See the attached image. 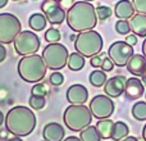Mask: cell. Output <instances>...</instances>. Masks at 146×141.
Segmentation results:
<instances>
[{
    "instance_id": "1",
    "label": "cell",
    "mask_w": 146,
    "mask_h": 141,
    "mask_svg": "<svg viewBox=\"0 0 146 141\" xmlns=\"http://www.w3.org/2000/svg\"><path fill=\"white\" fill-rule=\"evenodd\" d=\"M67 25L74 32H85L94 30L98 25L96 8L88 1H76L67 12Z\"/></svg>"
},
{
    "instance_id": "2",
    "label": "cell",
    "mask_w": 146,
    "mask_h": 141,
    "mask_svg": "<svg viewBox=\"0 0 146 141\" xmlns=\"http://www.w3.org/2000/svg\"><path fill=\"white\" fill-rule=\"evenodd\" d=\"M5 128L14 136L25 137L32 134L36 127V116L28 106L18 105L5 116Z\"/></svg>"
},
{
    "instance_id": "3",
    "label": "cell",
    "mask_w": 146,
    "mask_h": 141,
    "mask_svg": "<svg viewBox=\"0 0 146 141\" xmlns=\"http://www.w3.org/2000/svg\"><path fill=\"white\" fill-rule=\"evenodd\" d=\"M18 74L23 81L28 83H38L44 80L46 74V67L42 57L38 54L23 57L18 63Z\"/></svg>"
},
{
    "instance_id": "4",
    "label": "cell",
    "mask_w": 146,
    "mask_h": 141,
    "mask_svg": "<svg viewBox=\"0 0 146 141\" xmlns=\"http://www.w3.org/2000/svg\"><path fill=\"white\" fill-rule=\"evenodd\" d=\"M104 41L101 35L95 30L85 31L77 35L74 40V49L77 53L83 55L85 58H92L99 55L103 50Z\"/></svg>"
},
{
    "instance_id": "5",
    "label": "cell",
    "mask_w": 146,
    "mask_h": 141,
    "mask_svg": "<svg viewBox=\"0 0 146 141\" xmlns=\"http://www.w3.org/2000/svg\"><path fill=\"white\" fill-rule=\"evenodd\" d=\"M63 119L66 126L71 131L81 132L88 127L92 121V114L90 112V108L83 104V105H69L66 109L63 114Z\"/></svg>"
},
{
    "instance_id": "6",
    "label": "cell",
    "mask_w": 146,
    "mask_h": 141,
    "mask_svg": "<svg viewBox=\"0 0 146 141\" xmlns=\"http://www.w3.org/2000/svg\"><path fill=\"white\" fill-rule=\"evenodd\" d=\"M42 59L46 67L51 70H59L67 66L69 58V51L63 44H49L42 50Z\"/></svg>"
},
{
    "instance_id": "7",
    "label": "cell",
    "mask_w": 146,
    "mask_h": 141,
    "mask_svg": "<svg viewBox=\"0 0 146 141\" xmlns=\"http://www.w3.org/2000/svg\"><path fill=\"white\" fill-rule=\"evenodd\" d=\"M21 32L22 25L18 17L12 13H0V44H12Z\"/></svg>"
},
{
    "instance_id": "8",
    "label": "cell",
    "mask_w": 146,
    "mask_h": 141,
    "mask_svg": "<svg viewBox=\"0 0 146 141\" xmlns=\"http://www.w3.org/2000/svg\"><path fill=\"white\" fill-rule=\"evenodd\" d=\"M13 45H14V50L19 55L27 57L37 53V50L40 49L41 41L40 37L33 31L27 30V31H22L15 37V40L13 41Z\"/></svg>"
},
{
    "instance_id": "9",
    "label": "cell",
    "mask_w": 146,
    "mask_h": 141,
    "mask_svg": "<svg viewBox=\"0 0 146 141\" xmlns=\"http://www.w3.org/2000/svg\"><path fill=\"white\" fill-rule=\"evenodd\" d=\"M133 46L128 45L126 41H115L108 49V57L111 59L114 66L117 67H126L129 58L133 55Z\"/></svg>"
},
{
    "instance_id": "10",
    "label": "cell",
    "mask_w": 146,
    "mask_h": 141,
    "mask_svg": "<svg viewBox=\"0 0 146 141\" xmlns=\"http://www.w3.org/2000/svg\"><path fill=\"white\" fill-rule=\"evenodd\" d=\"M88 108H90L92 117L98 119H105L111 117L115 105L111 98H109L108 95H96L91 99Z\"/></svg>"
},
{
    "instance_id": "11",
    "label": "cell",
    "mask_w": 146,
    "mask_h": 141,
    "mask_svg": "<svg viewBox=\"0 0 146 141\" xmlns=\"http://www.w3.org/2000/svg\"><path fill=\"white\" fill-rule=\"evenodd\" d=\"M41 10L44 12L46 19L51 25H62L67 18V13L64 12V8L59 3L53 0H45L41 4Z\"/></svg>"
},
{
    "instance_id": "12",
    "label": "cell",
    "mask_w": 146,
    "mask_h": 141,
    "mask_svg": "<svg viewBox=\"0 0 146 141\" xmlns=\"http://www.w3.org/2000/svg\"><path fill=\"white\" fill-rule=\"evenodd\" d=\"M127 78L123 74H117L113 77L108 78V81L104 85V92L108 95L109 98H119L122 94H124V88H126Z\"/></svg>"
},
{
    "instance_id": "13",
    "label": "cell",
    "mask_w": 146,
    "mask_h": 141,
    "mask_svg": "<svg viewBox=\"0 0 146 141\" xmlns=\"http://www.w3.org/2000/svg\"><path fill=\"white\" fill-rule=\"evenodd\" d=\"M145 94V85L139 77L127 78L126 88H124V96L127 100H137Z\"/></svg>"
},
{
    "instance_id": "14",
    "label": "cell",
    "mask_w": 146,
    "mask_h": 141,
    "mask_svg": "<svg viewBox=\"0 0 146 141\" xmlns=\"http://www.w3.org/2000/svg\"><path fill=\"white\" fill-rule=\"evenodd\" d=\"M67 100L72 105H83L88 100V90L80 83L69 86L67 90Z\"/></svg>"
},
{
    "instance_id": "15",
    "label": "cell",
    "mask_w": 146,
    "mask_h": 141,
    "mask_svg": "<svg viewBox=\"0 0 146 141\" xmlns=\"http://www.w3.org/2000/svg\"><path fill=\"white\" fill-rule=\"evenodd\" d=\"M66 131L64 127L58 122H50L44 127L42 136L45 141H63Z\"/></svg>"
},
{
    "instance_id": "16",
    "label": "cell",
    "mask_w": 146,
    "mask_h": 141,
    "mask_svg": "<svg viewBox=\"0 0 146 141\" xmlns=\"http://www.w3.org/2000/svg\"><path fill=\"white\" fill-rule=\"evenodd\" d=\"M127 70L135 77H141L146 70V58L144 54H133L127 63Z\"/></svg>"
},
{
    "instance_id": "17",
    "label": "cell",
    "mask_w": 146,
    "mask_h": 141,
    "mask_svg": "<svg viewBox=\"0 0 146 141\" xmlns=\"http://www.w3.org/2000/svg\"><path fill=\"white\" fill-rule=\"evenodd\" d=\"M114 14L118 19H131L135 15V8L131 0H119L114 5Z\"/></svg>"
},
{
    "instance_id": "18",
    "label": "cell",
    "mask_w": 146,
    "mask_h": 141,
    "mask_svg": "<svg viewBox=\"0 0 146 141\" xmlns=\"http://www.w3.org/2000/svg\"><path fill=\"white\" fill-rule=\"evenodd\" d=\"M131 31L139 37H146V14L136 13L129 19Z\"/></svg>"
},
{
    "instance_id": "19",
    "label": "cell",
    "mask_w": 146,
    "mask_h": 141,
    "mask_svg": "<svg viewBox=\"0 0 146 141\" xmlns=\"http://www.w3.org/2000/svg\"><path fill=\"white\" fill-rule=\"evenodd\" d=\"M114 122L109 118L105 119H99V122L96 123V128H98L99 134H100L101 139L109 140L111 139V131H113Z\"/></svg>"
},
{
    "instance_id": "20",
    "label": "cell",
    "mask_w": 146,
    "mask_h": 141,
    "mask_svg": "<svg viewBox=\"0 0 146 141\" xmlns=\"http://www.w3.org/2000/svg\"><path fill=\"white\" fill-rule=\"evenodd\" d=\"M129 134V128L127 126L126 122H114V126H113V131H111V140L114 141H121L123 140L124 137H127Z\"/></svg>"
},
{
    "instance_id": "21",
    "label": "cell",
    "mask_w": 146,
    "mask_h": 141,
    "mask_svg": "<svg viewBox=\"0 0 146 141\" xmlns=\"http://www.w3.org/2000/svg\"><path fill=\"white\" fill-rule=\"evenodd\" d=\"M46 25H48V19H46L45 14H41V13H33L28 19V26L33 31L45 30Z\"/></svg>"
},
{
    "instance_id": "22",
    "label": "cell",
    "mask_w": 146,
    "mask_h": 141,
    "mask_svg": "<svg viewBox=\"0 0 146 141\" xmlns=\"http://www.w3.org/2000/svg\"><path fill=\"white\" fill-rule=\"evenodd\" d=\"M85 57L81 55L80 53H71L69 54V58H68V63H67V66H68V68L71 70H74V72H77V70H81L85 67Z\"/></svg>"
},
{
    "instance_id": "23",
    "label": "cell",
    "mask_w": 146,
    "mask_h": 141,
    "mask_svg": "<svg viewBox=\"0 0 146 141\" xmlns=\"http://www.w3.org/2000/svg\"><path fill=\"white\" fill-rule=\"evenodd\" d=\"M81 141H101V136L99 134L96 126H88L80 132Z\"/></svg>"
},
{
    "instance_id": "24",
    "label": "cell",
    "mask_w": 146,
    "mask_h": 141,
    "mask_svg": "<svg viewBox=\"0 0 146 141\" xmlns=\"http://www.w3.org/2000/svg\"><path fill=\"white\" fill-rule=\"evenodd\" d=\"M88 81L92 86L95 87H101V86L105 85V82L108 81L106 78V72H104L103 69H95L90 73L88 76Z\"/></svg>"
},
{
    "instance_id": "25",
    "label": "cell",
    "mask_w": 146,
    "mask_h": 141,
    "mask_svg": "<svg viewBox=\"0 0 146 141\" xmlns=\"http://www.w3.org/2000/svg\"><path fill=\"white\" fill-rule=\"evenodd\" d=\"M132 117L136 121H146V101H137L132 106Z\"/></svg>"
},
{
    "instance_id": "26",
    "label": "cell",
    "mask_w": 146,
    "mask_h": 141,
    "mask_svg": "<svg viewBox=\"0 0 146 141\" xmlns=\"http://www.w3.org/2000/svg\"><path fill=\"white\" fill-rule=\"evenodd\" d=\"M62 39V33L58 28L50 27L49 30H46L45 32V40L48 41L49 44H54V43H59Z\"/></svg>"
},
{
    "instance_id": "27",
    "label": "cell",
    "mask_w": 146,
    "mask_h": 141,
    "mask_svg": "<svg viewBox=\"0 0 146 141\" xmlns=\"http://www.w3.org/2000/svg\"><path fill=\"white\" fill-rule=\"evenodd\" d=\"M28 103H30V106L32 109H35V110H40V109H42L44 106H45L46 101H45V98H44V96L31 95Z\"/></svg>"
},
{
    "instance_id": "28",
    "label": "cell",
    "mask_w": 146,
    "mask_h": 141,
    "mask_svg": "<svg viewBox=\"0 0 146 141\" xmlns=\"http://www.w3.org/2000/svg\"><path fill=\"white\" fill-rule=\"evenodd\" d=\"M115 31L119 35H128L131 32V26H129L128 19H119L115 23Z\"/></svg>"
},
{
    "instance_id": "29",
    "label": "cell",
    "mask_w": 146,
    "mask_h": 141,
    "mask_svg": "<svg viewBox=\"0 0 146 141\" xmlns=\"http://www.w3.org/2000/svg\"><path fill=\"white\" fill-rule=\"evenodd\" d=\"M96 14H98V19L105 21L111 17L113 10H111V8H109L108 5H99V7L96 8Z\"/></svg>"
},
{
    "instance_id": "30",
    "label": "cell",
    "mask_w": 146,
    "mask_h": 141,
    "mask_svg": "<svg viewBox=\"0 0 146 141\" xmlns=\"http://www.w3.org/2000/svg\"><path fill=\"white\" fill-rule=\"evenodd\" d=\"M49 81H50V83H51V85H54V86H60L62 83L64 82V76L60 72L55 70V72H53L50 74Z\"/></svg>"
},
{
    "instance_id": "31",
    "label": "cell",
    "mask_w": 146,
    "mask_h": 141,
    "mask_svg": "<svg viewBox=\"0 0 146 141\" xmlns=\"http://www.w3.org/2000/svg\"><path fill=\"white\" fill-rule=\"evenodd\" d=\"M46 94H48V90H46L45 85H42V83H35V86L31 90V95H37L45 98Z\"/></svg>"
},
{
    "instance_id": "32",
    "label": "cell",
    "mask_w": 146,
    "mask_h": 141,
    "mask_svg": "<svg viewBox=\"0 0 146 141\" xmlns=\"http://www.w3.org/2000/svg\"><path fill=\"white\" fill-rule=\"evenodd\" d=\"M135 12L141 13V14H146V0H132Z\"/></svg>"
},
{
    "instance_id": "33",
    "label": "cell",
    "mask_w": 146,
    "mask_h": 141,
    "mask_svg": "<svg viewBox=\"0 0 146 141\" xmlns=\"http://www.w3.org/2000/svg\"><path fill=\"white\" fill-rule=\"evenodd\" d=\"M105 58V54H101V55H95L91 58L90 64L94 67V68H101V64H103V59Z\"/></svg>"
},
{
    "instance_id": "34",
    "label": "cell",
    "mask_w": 146,
    "mask_h": 141,
    "mask_svg": "<svg viewBox=\"0 0 146 141\" xmlns=\"http://www.w3.org/2000/svg\"><path fill=\"white\" fill-rule=\"evenodd\" d=\"M113 68H114V63L111 62V59L109 58H104L103 59V64H101V69L104 70V72H110V70H113Z\"/></svg>"
},
{
    "instance_id": "35",
    "label": "cell",
    "mask_w": 146,
    "mask_h": 141,
    "mask_svg": "<svg viewBox=\"0 0 146 141\" xmlns=\"http://www.w3.org/2000/svg\"><path fill=\"white\" fill-rule=\"evenodd\" d=\"M139 36H136L135 33H128V35L126 36V43L128 44V45H131V46H135V45H137V43H139Z\"/></svg>"
},
{
    "instance_id": "36",
    "label": "cell",
    "mask_w": 146,
    "mask_h": 141,
    "mask_svg": "<svg viewBox=\"0 0 146 141\" xmlns=\"http://www.w3.org/2000/svg\"><path fill=\"white\" fill-rule=\"evenodd\" d=\"M5 58H7V49L3 44H0V63H3Z\"/></svg>"
},
{
    "instance_id": "37",
    "label": "cell",
    "mask_w": 146,
    "mask_h": 141,
    "mask_svg": "<svg viewBox=\"0 0 146 141\" xmlns=\"http://www.w3.org/2000/svg\"><path fill=\"white\" fill-rule=\"evenodd\" d=\"M63 141H81L80 137H76V136H69L67 139H64Z\"/></svg>"
},
{
    "instance_id": "38",
    "label": "cell",
    "mask_w": 146,
    "mask_h": 141,
    "mask_svg": "<svg viewBox=\"0 0 146 141\" xmlns=\"http://www.w3.org/2000/svg\"><path fill=\"white\" fill-rule=\"evenodd\" d=\"M121 141H139V139H136L135 136H127V137H124V139L121 140Z\"/></svg>"
},
{
    "instance_id": "39",
    "label": "cell",
    "mask_w": 146,
    "mask_h": 141,
    "mask_svg": "<svg viewBox=\"0 0 146 141\" xmlns=\"http://www.w3.org/2000/svg\"><path fill=\"white\" fill-rule=\"evenodd\" d=\"M142 54H144L145 58H146V37H145L144 43H142Z\"/></svg>"
},
{
    "instance_id": "40",
    "label": "cell",
    "mask_w": 146,
    "mask_h": 141,
    "mask_svg": "<svg viewBox=\"0 0 146 141\" xmlns=\"http://www.w3.org/2000/svg\"><path fill=\"white\" fill-rule=\"evenodd\" d=\"M4 122H5V117H4V114H3V112L0 110V126H1Z\"/></svg>"
},
{
    "instance_id": "41",
    "label": "cell",
    "mask_w": 146,
    "mask_h": 141,
    "mask_svg": "<svg viewBox=\"0 0 146 141\" xmlns=\"http://www.w3.org/2000/svg\"><path fill=\"white\" fill-rule=\"evenodd\" d=\"M8 1H9V0H0V9H1V8H4L5 5L8 4Z\"/></svg>"
},
{
    "instance_id": "42",
    "label": "cell",
    "mask_w": 146,
    "mask_h": 141,
    "mask_svg": "<svg viewBox=\"0 0 146 141\" xmlns=\"http://www.w3.org/2000/svg\"><path fill=\"white\" fill-rule=\"evenodd\" d=\"M7 141H23L21 137H18V136H14V137H12V139H8Z\"/></svg>"
},
{
    "instance_id": "43",
    "label": "cell",
    "mask_w": 146,
    "mask_h": 141,
    "mask_svg": "<svg viewBox=\"0 0 146 141\" xmlns=\"http://www.w3.org/2000/svg\"><path fill=\"white\" fill-rule=\"evenodd\" d=\"M141 81H142V83H144V85L146 86V70L144 72V74L141 76Z\"/></svg>"
},
{
    "instance_id": "44",
    "label": "cell",
    "mask_w": 146,
    "mask_h": 141,
    "mask_svg": "<svg viewBox=\"0 0 146 141\" xmlns=\"http://www.w3.org/2000/svg\"><path fill=\"white\" fill-rule=\"evenodd\" d=\"M142 139L146 141V124L144 126V128H142Z\"/></svg>"
},
{
    "instance_id": "45",
    "label": "cell",
    "mask_w": 146,
    "mask_h": 141,
    "mask_svg": "<svg viewBox=\"0 0 146 141\" xmlns=\"http://www.w3.org/2000/svg\"><path fill=\"white\" fill-rule=\"evenodd\" d=\"M53 1H56V3H62L63 0H53Z\"/></svg>"
},
{
    "instance_id": "46",
    "label": "cell",
    "mask_w": 146,
    "mask_h": 141,
    "mask_svg": "<svg viewBox=\"0 0 146 141\" xmlns=\"http://www.w3.org/2000/svg\"><path fill=\"white\" fill-rule=\"evenodd\" d=\"M82 1H88V3H91V1H94V0H82Z\"/></svg>"
},
{
    "instance_id": "47",
    "label": "cell",
    "mask_w": 146,
    "mask_h": 141,
    "mask_svg": "<svg viewBox=\"0 0 146 141\" xmlns=\"http://www.w3.org/2000/svg\"><path fill=\"white\" fill-rule=\"evenodd\" d=\"M13 1H19V0H13Z\"/></svg>"
},
{
    "instance_id": "48",
    "label": "cell",
    "mask_w": 146,
    "mask_h": 141,
    "mask_svg": "<svg viewBox=\"0 0 146 141\" xmlns=\"http://www.w3.org/2000/svg\"><path fill=\"white\" fill-rule=\"evenodd\" d=\"M145 99H146V91H145Z\"/></svg>"
},
{
    "instance_id": "49",
    "label": "cell",
    "mask_w": 146,
    "mask_h": 141,
    "mask_svg": "<svg viewBox=\"0 0 146 141\" xmlns=\"http://www.w3.org/2000/svg\"><path fill=\"white\" fill-rule=\"evenodd\" d=\"M33 1H36V0H33Z\"/></svg>"
},
{
    "instance_id": "50",
    "label": "cell",
    "mask_w": 146,
    "mask_h": 141,
    "mask_svg": "<svg viewBox=\"0 0 146 141\" xmlns=\"http://www.w3.org/2000/svg\"><path fill=\"white\" fill-rule=\"evenodd\" d=\"M44 141H45V140H44Z\"/></svg>"
}]
</instances>
